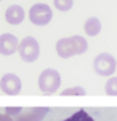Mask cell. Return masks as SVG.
I'll list each match as a JSON object with an SVG mask.
<instances>
[{"label": "cell", "mask_w": 117, "mask_h": 121, "mask_svg": "<svg viewBox=\"0 0 117 121\" xmlns=\"http://www.w3.org/2000/svg\"><path fill=\"white\" fill-rule=\"evenodd\" d=\"M61 84V76L59 71L53 68H46L39 73L38 76V87L45 95L55 94Z\"/></svg>", "instance_id": "cell-3"}, {"label": "cell", "mask_w": 117, "mask_h": 121, "mask_svg": "<svg viewBox=\"0 0 117 121\" xmlns=\"http://www.w3.org/2000/svg\"><path fill=\"white\" fill-rule=\"evenodd\" d=\"M6 110V114L14 121H41L48 114L49 108H7Z\"/></svg>", "instance_id": "cell-2"}, {"label": "cell", "mask_w": 117, "mask_h": 121, "mask_svg": "<svg viewBox=\"0 0 117 121\" xmlns=\"http://www.w3.org/2000/svg\"><path fill=\"white\" fill-rule=\"evenodd\" d=\"M53 6L61 12L69 11L74 6V0H53Z\"/></svg>", "instance_id": "cell-13"}, {"label": "cell", "mask_w": 117, "mask_h": 121, "mask_svg": "<svg viewBox=\"0 0 117 121\" xmlns=\"http://www.w3.org/2000/svg\"><path fill=\"white\" fill-rule=\"evenodd\" d=\"M25 19V10L18 4H12L6 10V21L10 25H19Z\"/></svg>", "instance_id": "cell-9"}, {"label": "cell", "mask_w": 117, "mask_h": 121, "mask_svg": "<svg viewBox=\"0 0 117 121\" xmlns=\"http://www.w3.org/2000/svg\"><path fill=\"white\" fill-rule=\"evenodd\" d=\"M0 121H14V120H12L10 116H7V114H1V113H0Z\"/></svg>", "instance_id": "cell-15"}, {"label": "cell", "mask_w": 117, "mask_h": 121, "mask_svg": "<svg viewBox=\"0 0 117 121\" xmlns=\"http://www.w3.org/2000/svg\"><path fill=\"white\" fill-rule=\"evenodd\" d=\"M18 53L21 56V59L26 63H33L39 57V44L38 41L31 37L27 35L19 42L18 45Z\"/></svg>", "instance_id": "cell-4"}, {"label": "cell", "mask_w": 117, "mask_h": 121, "mask_svg": "<svg viewBox=\"0 0 117 121\" xmlns=\"http://www.w3.org/2000/svg\"><path fill=\"white\" fill-rule=\"evenodd\" d=\"M61 95H76V97H80V95H86V91H84L83 87H71L67 88L61 93Z\"/></svg>", "instance_id": "cell-14"}, {"label": "cell", "mask_w": 117, "mask_h": 121, "mask_svg": "<svg viewBox=\"0 0 117 121\" xmlns=\"http://www.w3.org/2000/svg\"><path fill=\"white\" fill-rule=\"evenodd\" d=\"M89 48L87 39L82 35H71L60 38L56 42V52L61 59H69L72 56L83 55Z\"/></svg>", "instance_id": "cell-1"}, {"label": "cell", "mask_w": 117, "mask_h": 121, "mask_svg": "<svg viewBox=\"0 0 117 121\" xmlns=\"http://www.w3.org/2000/svg\"><path fill=\"white\" fill-rule=\"evenodd\" d=\"M63 121H94V118L90 117L86 110L80 109L76 113H74L71 117H68V118H65V120H63Z\"/></svg>", "instance_id": "cell-11"}, {"label": "cell", "mask_w": 117, "mask_h": 121, "mask_svg": "<svg viewBox=\"0 0 117 121\" xmlns=\"http://www.w3.org/2000/svg\"><path fill=\"white\" fill-rule=\"evenodd\" d=\"M19 41L11 33H4L0 35V55L11 56L18 50Z\"/></svg>", "instance_id": "cell-8"}, {"label": "cell", "mask_w": 117, "mask_h": 121, "mask_svg": "<svg viewBox=\"0 0 117 121\" xmlns=\"http://www.w3.org/2000/svg\"><path fill=\"white\" fill-rule=\"evenodd\" d=\"M53 18V11L48 4L37 3L33 4L29 10V19L35 26H46Z\"/></svg>", "instance_id": "cell-5"}, {"label": "cell", "mask_w": 117, "mask_h": 121, "mask_svg": "<svg viewBox=\"0 0 117 121\" xmlns=\"http://www.w3.org/2000/svg\"><path fill=\"white\" fill-rule=\"evenodd\" d=\"M0 88L7 95H18L22 88V82L18 75L15 73H4L0 79Z\"/></svg>", "instance_id": "cell-7"}, {"label": "cell", "mask_w": 117, "mask_h": 121, "mask_svg": "<svg viewBox=\"0 0 117 121\" xmlns=\"http://www.w3.org/2000/svg\"><path fill=\"white\" fill-rule=\"evenodd\" d=\"M105 93L110 97H117V76L108 79L105 84Z\"/></svg>", "instance_id": "cell-12"}, {"label": "cell", "mask_w": 117, "mask_h": 121, "mask_svg": "<svg viewBox=\"0 0 117 121\" xmlns=\"http://www.w3.org/2000/svg\"><path fill=\"white\" fill-rule=\"evenodd\" d=\"M93 69L100 76H112L117 69V61L109 53H101L93 61Z\"/></svg>", "instance_id": "cell-6"}, {"label": "cell", "mask_w": 117, "mask_h": 121, "mask_svg": "<svg viewBox=\"0 0 117 121\" xmlns=\"http://www.w3.org/2000/svg\"><path fill=\"white\" fill-rule=\"evenodd\" d=\"M84 33L90 35V37H95L101 33V29H102V25H101V21L97 17H91L89 18L86 22H84Z\"/></svg>", "instance_id": "cell-10"}, {"label": "cell", "mask_w": 117, "mask_h": 121, "mask_svg": "<svg viewBox=\"0 0 117 121\" xmlns=\"http://www.w3.org/2000/svg\"><path fill=\"white\" fill-rule=\"evenodd\" d=\"M0 1H1V0H0Z\"/></svg>", "instance_id": "cell-16"}]
</instances>
